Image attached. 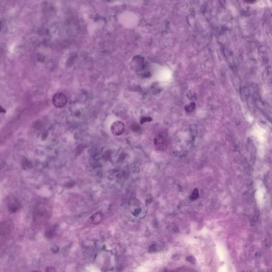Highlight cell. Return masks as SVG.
I'll return each mask as SVG.
<instances>
[{
    "instance_id": "obj_1",
    "label": "cell",
    "mask_w": 272,
    "mask_h": 272,
    "mask_svg": "<svg viewBox=\"0 0 272 272\" xmlns=\"http://www.w3.org/2000/svg\"><path fill=\"white\" fill-rule=\"evenodd\" d=\"M154 144L157 150H165L168 145V139L166 133L161 132L157 134L154 138Z\"/></svg>"
},
{
    "instance_id": "obj_2",
    "label": "cell",
    "mask_w": 272,
    "mask_h": 272,
    "mask_svg": "<svg viewBox=\"0 0 272 272\" xmlns=\"http://www.w3.org/2000/svg\"><path fill=\"white\" fill-rule=\"evenodd\" d=\"M125 130V126L123 122L116 121L112 123L111 127L112 133L116 136L120 135L123 134Z\"/></svg>"
},
{
    "instance_id": "obj_3",
    "label": "cell",
    "mask_w": 272,
    "mask_h": 272,
    "mask_svg": "<svg viewBox=\"0 0 272 272\" xmlns=\"http://www.w3.org/2000/svg\"><path fill=\"white\" fill-rule=\"evenodd\" d=\"M66 97L65 95L61 93L55 94L53 97V103L58 108H62L64 106L66 103Z\"/></svg>"
},
{
    "instance_id": "obj_4",
    "label": "cell",
    "mask_w": 272,
    "mask_h": 272,
    "mask_svg": "<svg viewBox=\"0 0 272 272\" xmlns=\"http://www.w3.org/2000/svg\"><path fill=\"white\" fill-rule=\"evenodd\" d=\"M10 232L9 227L4 225H0V247L9 237Z\"/></svg>"
},
{
    "instance_id": "obj_5",
    "label": "cell",
    "mask_w": 272,
    "mask_h": 272,
    "mask_svg": "<svg viewBox=\"0 0 272 272\" xmlns=\"http://www.w3.org/2000/svg\"><path fill=\"white\" fill-rule=\"evenodd\" d=\"M132 67L134 70L140 71L144 67V60L140 56L134 57L131 62Z\"/></svg>"
},
{
    "instance_id": "obj_6",
    "label": "cell",
    "mask_w": 272,
    "mask_h": 272,
    "mask_svg": "<svg viewBox=\"0 0 272 272\" xmlns=\"http://www.w3.org/2000/svg\"><path fill=\"white\" fill-rule=\"evenodd\" d=\"M103 214L101 212H97L93 214L90 218V222L93 224H98L100 223L103 219Z\"/></svg>"
},
{
    "instance_id": "obj_7",
    "label": "cell",
    "mask_w": 272,
    "mask_h": 272,
    "mask_svg": "<svg viewBox=\"0 0 272 272\" xmlns=\"http://www.w3.org/2000/svg\"><path fill=\"white\" fill-rule=\"evenodd\" d=\"M20 205L16 203H11V205L9 207V209L11 213H15L16 212L18 211V210L20 208Z\"/></svg>"
},
{
    "instance_id": "obj_8",
    "label": "cell",
    "mask_w": 272,
    "mask_h": 272,
    "mask_svg": "<svg viewBox=\"0 0 272 272\" xmlns=\"http://www.w3.org/2000/svg\"><path fill=\"white\" fill-rule=\"evenodd\" d=\"M199 197V194L198 189L197 188H195L193 190L191 195L190 196V199L192 201H195V200H196Z\"/></svg>"
},
{
    "instance_id": "obj_9",
    "label": "cell",
    "mask_w": 272,
    "mask_h": 272,
    "mask_svg": "<svg viewBox=\"0 0 272 272\" xmlns=\"http://www.w3.org/2000/svg\"><path fill=\"white\" fill-rule=\"evenodd\" d=\"M195 107H196L195 103H190V104H189L188 105H186L185 106V110L187 112L190 113V112H192L195 109Z\"/></svg>"
},
{
    "instance_id": "obj_10",
    "label": "cell",
    "mask_w": 272,
    "mask_h": 272,
    "mask_svg": "<svg viewBox=\"0 0 272 272\" xmlns=\"http://www.w3.org/2000/svg\"><path fill=\"white\" fill-rule=\"evenodd\" d=\"M30 165H31V164H30V163L26 159V160H25V161L23 162L22 166H23V167L24 168H29L30 167Z\"/></svg>"
},
{
    "instance_id": "obj_11",
    "label": "cell",
    "mask_w": 272,
    "mask_h": 272,
    "mask_svg": "<svg viewBox=\"0 0 272 272\" xmlns=\"http://www.w3.org/2000/svg\"><path fill=\"white\" fill-rule=\"evenodd\" d=\"M152 120V119L150 117H144L143 118H142L141 121H140V123L141 124H143L145 122H150Z\"/></svg>"
},
{
    "instance_id": "obj_12",
    "label": "cell",
    "mask_w": 272,
    "mask_h": 272,
    "mask_svg": "<svg viewBox=\"0 0 272 272\" xmlns=\"http://www.w3.org/2000/svg\"><path fill=\"white\" fill-rule=\"evenodd\" d=\"M186 260L191 263H195V259L191 256H190V257H188L186 258Z\"/></svg>"
},
{
    "instance_id": "obj_13",
    "label": "cell",
    "mask_w": 272,
    "mask_h": 272,
    "mask_svg": "<svg viewBox=\"0 0 272 272\" xmlns=\"http://www.w3.org/2000/svg\"><path fill=\"white\" fill-rule=\"evenodd\" d=\"M46 272H54V269L52 267H48L46 269Z\"/></svg>"
},
{
    "instance_id": "obj_14",
    "label": "cell",
    "mask_w": 272,
    "mask_h": 272,
    "mask_svg": "<svg viewBox=\"0 0 272 272\" xmlns=\"http://www.w3.org/2000/svg\"><path fill=\"white\" fill-rule=\"evenodd\" d=\"M4 112H5V110L1 106H0V113H4Z\"/></svg>"
},
{
    "instance_id": "obj_15",
    "label": "cell",
    "mask_w": 272,
    "mask_h": 272,
    "mask_svg": "<svg viewBox=\"0 0 272 272\" xmlns=\"http://www.w3.org/2000/svg\"><path fill=\"white\" fill-rule=\"evenodd\" d=\"M32 272H40V271H32Z\"/></svg>"
}]
</instances>
